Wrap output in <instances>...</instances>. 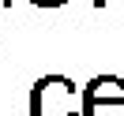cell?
<instances>
[{"label": "cell", "mask_w": 124, "mask_h": 116, "mask_svg": "<svg viewBox=\"0 0 124 116\" xmlns=\"http://www.w3.org/2000/svg\"><path fill=\"white\" fill-rule=\"evenodd\" d=\"M34 8H64V4H68V0H30Z\"/></svg>", "instance_id": "3"}, {"label": "cell", "mask_w": 124, "mask_h": 116, "mask_svg": "<svg viewBox=\"0 0 124 116\" xmlns=\"http://www.w3.org/2000/svg\"><path fill=\"white\" fill-rule=\"evenodd\" d=\"M83 116H124V79L120 75H94L79 90Z\"/></svg>", "instance_id": "2"}, {"label": "cell", "mask_w": 124, "mask_h": 116, "mask_svg": "<svg viewBox=\"0 0 124 116\" xmlns=\"http://www.w3.org/2000/svg\"><path fill=\"white\" fill-rule=\"evenodd\" d=\"M94 8H105V0H94Z\"/></svg>", "instance_id": "4"}, {"label": "cell", "mask_w": 124, "mask_h": 116, "mask_svg": "<svg viewBox=\"0 0 124 116\" xmlns=\"http://www.w3.org/2000/svg\"><path fill=\"white\" fill-rule=\"evenodd\" d=\"M30 116H83L79 86L68 75H41L30 86Z\"/></svg>", "instance_id": "1"}, {"label": "cell", "mask_w": 124, "mask_h": 116, "mask_svg": "<svg viewBox=\"0 0 124 116\" xmlns=\"http://www.w3.org/2000/svg\"><path fill=\"white\" fill-rule=\"evenodd\" d=\"M0 8H11V0H0Z\"/></svg>", "instance_id": "5"}]
</instances>
